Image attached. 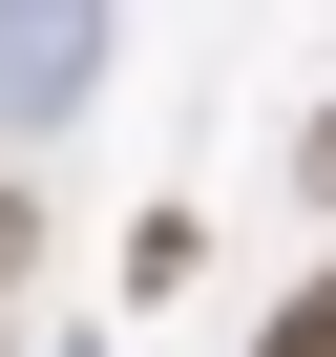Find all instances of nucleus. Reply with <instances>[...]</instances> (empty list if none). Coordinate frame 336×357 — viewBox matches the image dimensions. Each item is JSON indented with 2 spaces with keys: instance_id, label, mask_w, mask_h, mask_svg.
I'll list each match as a JSON object with an SVG mask.
<instances>
[{
  "instance_id": "nucleus-2",
  "label": "nucleus",
  "mask_w": 336,
  "mask_h": 357,
  "mask_svg": "<svg viewBox=\"0 0 336 357\" xmlns=\"http://www.w3.org/2000/svg\"><path fill=\"white\" fill-rule=\"evenodd\" d=\"M252 357H336V273H315V294H294V315H273Z\"/></svg>"
},
{
  "instance_id": "nucleus-3",
  "label": "nucleus",
  "mask_w": 336,
  "mask_h": 357,
  "mask_svg": "<svg viewBox=\"0 0 336 357\" xmlns=\"http://www.w3.org/2000/svg\"><path fill=\"white\" fill-rule=\"evenodd\" d=\"M22 273H43V211H22V190H0V315H22Z\"/></svg>"
},
{
  "instance_id": "nucleus-1",
  "label": "nucleus",
  "mask_w": 336,
  "mask_h": 357,
  "mask_svg": "<svg viewBox=\"0 0 336 357\" xmlns=\"http://www.w3.org/2000/svg\"><path fill=\"white\" fill-rule=\"evenodd\" d=\"M105 63V0H0V126H63Z\"/></svg>"
}]
</instances>
